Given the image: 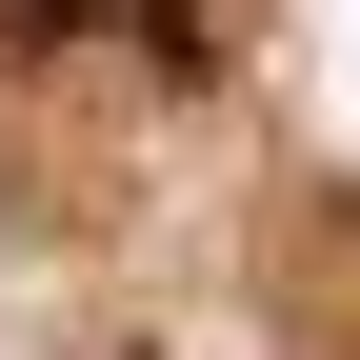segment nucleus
<instances>
[{
    "label": "nucleus",
    "mask_w": 360,
    "mask_h": 360,
    "mask_svg": "<svg viewBox=\"0 0 360 360\" xmlns=\"http://www.w3.org/2000/svg\"><path fill=\"white\" fill-rule=\"evenodd\" d=\"M80 20H141V0H0V60H40V40H80Z\"/></svg>",
    "instance_id": "1"
}]
</instances>
